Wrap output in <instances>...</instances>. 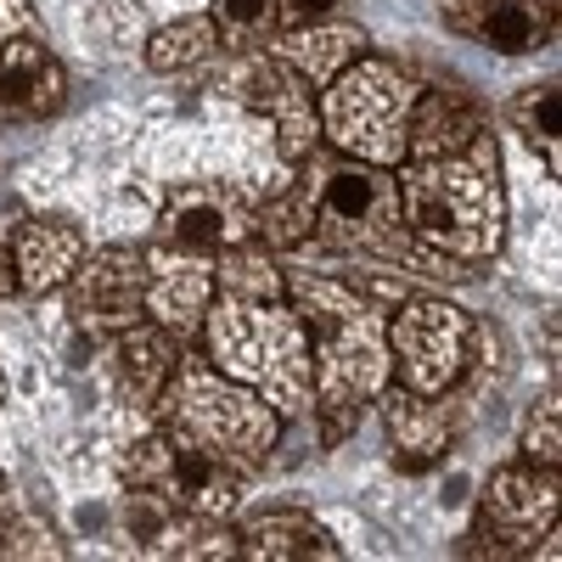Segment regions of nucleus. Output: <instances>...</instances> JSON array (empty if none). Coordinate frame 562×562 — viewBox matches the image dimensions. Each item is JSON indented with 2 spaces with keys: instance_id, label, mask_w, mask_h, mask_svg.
Listing matches in <instances>:
<instances>
[{
  "instance_id": "12",
  "label": "nucleus",
  "mask_w": 562,
  "mask_h": 562,
  "mask_svg": "<svg viewBox=\"0 0 562 562\" xmlns=\"http://www.w3.org/2000/svg\"><path fill=\"white\" fill-rule=\"evenodd\" d=\"M140 265H147V315L175 338H192L209 304H214V254L186 248L169 237H153L140 248Z\"/></svg>"
},
{
  "instance_id": "2",
  "label": "nucleus",
  "mask_w": 562,
  "mask_h": 562,
  "mask_svg": "<svg viewBox=\"0 0 562 562\" xmlns=\"http://www.w3.org/2000/svg\"><path fill=\"white\" fill-rule=\"evenodd\" d=\"M299 192L310 203L315 220V243L333 248V254H366V259H383L416 276H439V281H461L473 276L467 265L422 248L411 237V225L400 214V180L394 169L378 164H360L344 153H310L299 164Z\"/></svg>"
},
{
  "instance_id": "5",
  "label": "nucleus",
  "mask_w": 562,
  "mask_h": 562,
  "mask_svg": "<svg viewBox=\"0 0 562 562\" xmlns=\"http://www.w3.org/2000/svg\"><path fill=\"white\" fill-rule=\"evenodd\" d=\"M158 428H175L186 439H198L220 450L225 461H237L243 473L276 450L281 439V416L243 383H231L209 355H180L169 389L158 394Z\"/></svg>"
},
{
  "instance_id": "29",
  "label": "nucleus",
  "mask_w": 562,
  "mask_h": 562,
  "mask_svg": "<svg viewBox=\"0 0 562 562\" xmlns=\"http://www.w3.org/2000/svg\"><path fill=\"white\" fill-rule=\"evenodd\" d=\"M0 557H52V562H63L68 557V546L52 535V524H40V518H29V512H12V524L0 529Z\"/></svg>"
},
{
  "instance_id": "16",
  "label": "nucleus",
  "mask_w": 562,
  "mask_h": 562,
  "mask_svg": "<svg viewBox=\"0 0 562 562\" xmlns=\"http://www.w3.org/2000/svg\"><path fill=\"white\" fill-rule=\"evenodd\" d=\"M68 102V74L40 34L0 45V119H52Z\"/></svg>"
},
{
  "instance_id": "11",
  "label": "nucleus",
  "mask_w": 562,
  "mask_h": 562,
  "mask_svg": "<svg viewBox=\"0 0 562 562\" xmlns=\"http://www.w3.org/2000/svg\"><path fill=\"white\" fill-rule=\"evenodd\" d=\"M68 310L85 333H124V326L147 321V265L140 248H97L85 254L68 276Z\"/></svg>"
},
{
  "instance_id": "15",
  "label": "nucleus",
  "mask_w": 562,
  "mask_h": 562,
  "mask_svg": "<svg viewBox=\"0 0 562 562\" xmlns=\"http://www.w3.org/2000/svg\"><path fill=\"white\" fill-rule=\"evenodd\" d=\"M383 411V428H389V450H394V467L400 473H428L439 467L461 434V422L450 416L445 400H428V394H411L400 383H383V394L371 400Z\"/></svg>"
},
{
  "instance_id": "1",
  "label": "nucleus",
  "mask_w": 562,
  "mask_h": 562,
  "mask_svg": "<svg viewBox=\"0 0 562 562\" xmlns=\"http://www.w3.org/2000/svg\"><path fill=\"white\" fill-rule=\"evenodd\" d=\"M288 304L310 326V355H315V405L310 411L321 416L326 445H338L360 422V405H371L383 394V383H394L389 310L371 293L349 288V281L315 276V270L288 276Z\"/></svg>"
},
{
  "instance_id": "21",
  "label": "nucleus",
  "mask_w": 562,
  "mask_h": 562,
  "mask_svg": "<svg viewBox=\"0 0 562 562\" xmlns=\"http://www.w3.org/2000/svg\"><path fill=\"white\" fill-rule=\"evenodd\" d=\"M113 366H119V383H124V394L135 405H158V394L169 389L175 366H180V344H175V333H164L158 321H135V326L119 333Z\"/></svg>"
},
{
  "instance_id": "18",
  "label": "nucleus",
  "mask_w": 562,
  "mask_h": 562,
  "mask_svg": "<svg viewBox=\"0 0 562 562\" xmlns=\"http://www.w3.org/2000/svg\"><path fill=\"white\" fill-rule=\"evenodd\" d=\"M85 259V237L68 220H23L12 231V265H18V293H57Z\"/></svg>"
},
{
  "instance_id": "30",
  "label": "nucleus",
  "mask_w": 562,
  "mask_h": 562,
  "mask_svg": "<svg viewBox=\"0 0 562 562\" xmlns=\"http://www.w3.org/2000/svg\"><path fill=\"white\" fill-rule=\"evenodd\" d=\"M338 12V0H276V34L281 29H310V23H326Z\"/></svg>"
},
{
  "instance_id": "23",
  "label": "nucleus",
  "mask_w": 562,
  "mask_h": 562,
  "mask_svg": "<svg viewBox=\"0 0 562 562\" xmlns=\"http://www.w3.org/2000/svg\"><path fill=\"white\" fill-rule=\"evenodd\" d=\"M512 124H518V135L529 140V147L546 153V169L557 175L562 169V85L546 79V85H529L512 97Z\"/></svg>"
},
{
  "instance_id": "22",
  "label": "nucleus",
  "mask_w": 562,
  "mask_h": 562,
  "mask_svg": "<svg viewBox=\"0 0 562 562\" xmlns=\"http://www.w3.org/2000/svg\"><path fill=\"white\" fill-rule=\"evenodd\" d=\"M214 288L237 293V299H288V276L276 270L259 237H248V243H231L214 254Z\"/></svg>"
},
{
  "instance_id": "28",
  "label": "nucleus",
  "mask_w": 562,
  "mask_h": 562,
  "mask_svg": "<svg viewBox=\"0 0 562 562\" xmlns=\"http://www.w3.org/2000/svg\"><path fill=\"white\" fill-rule=\"evenodd\" d=\"M90 29H97L113 52H135V45H147V12H140L135 0H97Z\"/></svg>"
},
{
  "instance_id": "26",
  "label": "nucleus",
  "mask_w": 562,
  "mask_h": 562,
  "mask_svg": "<svg viewBox=\"0 0 562 562\" xmlns=\"http://www.w3.org/2000/svg\"><path fill=\"white\" fill-rule=\"evenodd\" d=\"M209 18L225 34V45H243V52H259L276 40V0H214Z\"/></svg>"
},
{
  "instance_id": "17",
  "label": "nucleus",
  "mask_w": 562,
  "mask_h": 562,
  "mask_svg": "<svg viewBox=\"0 0 562 562\" xmlns=\"http://www.w3.org/2000/svg\"><path fill=\"white\" fill-rule=\"evenodd\" d=\"M484 135H490V119L461 85H422L416 108H411V130H405V158L467 153Z\"/></svg>"
},
{
  "instance_id": "25",
  "label": "nucleus",
  "mask_w": 562,
  "mask_h": 562,
  "mask_svg": "<svg viewBox=\"0 0 562 562\" xmlns=\"http://www.w3.org/2000/svg\"><path fill=\"white\" fill-rule=\"evenodd\" d=\"M254 237L276 254V248H310L315 243V220H310V203L299 192V180L288 186L281 198H270L265 209H254Z\"/></svg>"
},
{
  "instance_id": "13",
  "label": "nucleus",
  "mask_w": 562,
  "mask_h": 562,
  "mask_svg": "<svg viewBox=\"0 0 562 562\" xmlns=\"http://www.w3.org/2000/svg\"><path fill=\"white\" fill-rule=\"evenodd\" d=\"M158 237L186 243V248H203V254H220L231 243L254 237V209L243 203L237 186L192 180V186H175V192H169V203L158 214Z\"/></svg>"
},
{
  "instance_id": "7",
  "label": "nucleus",
  "mask_w": 562,
  "mask_h": 562,
  "mask_svg": "<svg viewBox=\"0 0 562 562\" xmlns=\"http://www.w3.org/2000/svg\"><path fill=\"white\" fill-rule=\"evenodd\" d=\"M119 479L124 490H158L164 501H175L180 512H198V518H231L254 473H243L237 461H225L220 450L186 439L175 428H158L124 450Z\"/></svg>"
},
{
  "instance_id": "10",
  "label": "nucleus",
  "mask_w": 562,
  "mask_h": 562,
  "mask_svg": "<svg viewBox=\"0 0 562 562\" xmlns=\"http://www.w3.org/2000/svg\"><path fill=\"white\" fill-rule=\"evenodd\" d=\"M231 97H237L243 108H254L270 135H276V153L288 158L293 169L315 153L321 140V119H315V85H304L281 57L270 52H248L237 68H231Z\"/></svg>"
},
{
  "instance_id": "3",
  "label": "nucleus",
  "mask_w": 562,
  "mask_h": 562,
  "mask_svg": "<svg viewBox=\"0 0 562 562\" xmlns=\"http://www.w3.org/2000/svg\"><path fill=\"white\" fill-rule=\"evenodd\" d=\"M394 180H400V214L422 248H434L467 270L495 259L506 237V186H501L495 135H484L467 153L405 158Z\"/></svg>"
},
{
  "instance_id": "20",
  "label": "nucleus",
  "mask_w": 562,
  "mask_h": 562,
  "mask_svg": "<svg viewBox=\"0 0 562 562\" xmlns=\"http://www.w3.org/2000/svg\"><path fill=\"white\" fill-rule=\"evenodd\" d=\"M270 57H281L304 85H333L355 57H366V29L360 23H310V29H281L270 40Z\"/></svg>"
},
{
  "instance_id": "14",
  "label": "nucleus",
  "mask_w": 562,
  "mask_h": 562,
  "mask_svg": "<svg viewBox=\"0 0 562 562\" xmlns=\"http://www.w3.org/2000/svg\"><path fill=\"white\" fill-rule=\"evenodd\" d=\"M450 34L484 40L501 57H529L557 40L562 0H439Z\"/></svg>"
},
{
  "instance_id": "24",
  "label": "nucleus",
  "mask_w": 562,
  "mask_h": 562,
  "mask_svg": "<svg viewBox=\"0 0 562 562\" xmlns=\"http://www.w3.org/2000/svg\"><path fill=\"white\" fill-rule=\"evenodd\" d=\"M214 45H220V29L214 18H180L158 34H147V45H140V57H147L153 74H186V68H198L214 57Z\"/></svg>"
},
{
  "instance_id": "19",
  "label": "nucleus",
  "mask_w": 562,
  "mask_h": 562,
  "mask_svg": "<svg viewBox=\"0 0 562 562\" xmlns=\"http://www.w3.org/2000/svg\"><path fill=\"white\" fill-rule=\"evenodd\" d=\"M237 557L248 562H338L344 546L310 512H259L237 529Z\"/></svg>"
},
{
  "instance_id": "4",
  "label": "nucleus",
  "mask_w": 562,
  "mask_h": 562,
  "mask_svg": "<svg viewBox=\"0 0 562 562\" xmlns=\"http://www.w3.org/2000/svg\"><path fill=\"white\" fill-rule=\"evenodd\" d=\"M203 355L231 383L254 389L281 422L315 405V355L310 326L288 299H237L214 293L203 315Z\"/></svg>"
},
{
  "instance_id": "6",
  "label": "nucleus",
  "mask_w": 562,
  "mask_h": 562,
  "mask_svg": "<svg viewBox=\"0 0 562 562\" xmlns=\"http://www.w3.org/2000/svg\"><path fill=\"white\" fill-rule=\"evenodd\" d=\"M416 79L400 63L383 57H355L333 85H321V140L344 158L400 169L405 164V130L416 108Z\"/></svg>"
},
{
  "instance_id": "9",
  "label": "nucleus",
  "mask_w": 562,
  "mask_h": 562,
  "mask_svg": "<svg viewBox=\"0 0 562 562\" xmlns=\"http://www.w3.org/2000/svg\"><path fill=\"white\" fill-rule=\"evenodd\" d=\"M562 512V484L557 467L535 461H506L479 495V518L467 535V557H524L540 551V540L557 529Z\"/></svg>"
},
{
  "instance_id": "27",
  "label": "nucleus",
  "mask_w": 562,
  "mask_h": 562,
  "mask_svg": "<svg viewBox=\"0 0 562 562\" xmlns=\"http://www.w3.org/2000/svg\"><path fill=\"white\" fill-rule=\"evenodd\" d=\"M524 461H535V467H562V394L551 389L535 411H529V422H524Z\"/></svg>"
},
{
  "instance_id": "8",
  "label": "nucleus",
  "mask_w": 562,
  "mask_h": 562,
  "mask_svg": "<svg viewBox=\"0 0 562 562\" xmlns=\"http://www.w3.org/2000/svg\"><path fill=\"white\" fill-rule=\"evenodd\" d=\"M473 315L456 310L450 299H405L389 310V366L394 383L411 394H450L467 349H473Z\"/></svg>"
},
{
  "instance_id": "33",
  "label": "nucleus",
  "mask_w": 562,
  "mask_h": 562,
  "mask_svg": "<svg viewBox=\"0 0 562 562\" xmlns=\"http://www.w3.org/2000/svg\"><path fill=\"white\" fill-rule=\"evenodd\" d=\"M0 400H7V371H0Z\"/></svg>"
},
{
  "instance_id": "32",
  "label": "nucleus",
  "mask_w": 562,
  "mask_h": 562,
  "mask_svg": "<svg viewBox=\"0 0 562 562\" xmlns=\"http://www.w3.org/2000/svg\"><path fill=\"white\" fill-rule=\"evenodd\" d=\"M18 293V265H12V243H0V299Z\"/></svg>"
},
{
  "instance_id": "31",
  "label": "nucleus",
  "mask_w": 562,
  "mask_h": 562,
  "mask_svg": "<svg viewBox=\"0 0 562 562\" xmlns=\"http://www.w3.org/2000/svg\"><path fill=\"white\" fill-rule=\"evenodd\" d=\"M34 34V0H0V45Z\"/></svg>"
}]
</instances>
